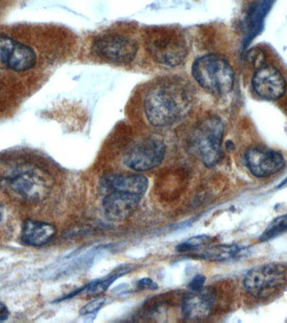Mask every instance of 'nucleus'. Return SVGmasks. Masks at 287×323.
<instances>
[{
    "label": "nucleus",
    "instance_id": "nucleus-14",
    "mask_svg": "<svg viewBox=\"0 0 287 323\" xmlns=\"http://www.w3.org/2000/svg\"><path fill=\"white\" fill-rule=\"evenodd\" d=\"M56 233V227L51 223L29 219L22 227L21 241L29 246H44L55 237Z\"/></svg>",
    "mask_w": 287,
    "mask_h": 323
},
{
    "label": "nucleus",
    "instance_id": "nucleus-8",
    "mask_svg": "<svg viewBox=\"0 0 287 323\" xmlns=\"http://www.w3.org/2000/svg\"><path fill=\"white\" fill-rule=\"evenodd\" d=\"M92 52L99 58L113 64H128L132 63L138 52V45L122 34H104L93 41Z\"/></svg>",
    "mask_w": 287,
    "mask_h": 323
},
{
    "label": "nucleus",
    "instance_id": "nucleus-4",
    "mask_svg": "<svg viewBox=\"0 0 287 323\" xmlns=\"http://www.w3.org/2000/svg\"><path fill=\"white\" fill-rule=\"evenodd\" d=\"M224 124L216 115L204 118L190 134V147L206 167L213 168L224 156Z\"/></svg>",
    "mask_w": 287,
    "mask_h": 323
},
{
    "label": "nucleus",
    "instance_id": "nucleus-12",
    "mask_svg": "<svg viewBox=\"0 0 287 323\" xmlns=\"http://www.w3.org/2000/svg\"><path fill=\"white\" fill-rule=\"evenodd\" d=\"M141 197L128 193L112 191L104 194L103 208L106 217L114 221H122L133 215L141 200Z\"/></svg>",
    "mask_w": 287,
    "mask_h": 323
},
{
    "label": "nucleus",
    "instance_id": "nucleus-22",
    "mask_svg": "<svg viewBox=\"0 0 287 323\" xmlns=\"http://www.w3.org/2000/svg\"><path fill=\"white\" fill-rule=\"evenodd\" d=\"M106 298L97 297L89 303H86L82 309L80 310V314L82 316H87L98 312L105 305Z\"/></svg>",
    "mask_w": 287,
    "mask_h": 323
},
{
    "label": "nucleus",
    "instance_id": "nucleus-23",
    "mask_svg": "<svg viewBox=\"0 0 287 323\" xmlns=\"http://www.w3.org/2000/svg\"><path fill=\"white\" fill-rule=\"evenodd\" d=\"M137 287L144 291H156L158 289V285L153 279L149 278H143L137 282Z\"/></svg>",
    "mask_w": 287,
    "mask_h": 323
},
{
    "label": "nucleus",
    "instance_id": "nucleus-20",
    "mask_svg": "<svg viewBox=\"0 0 287 323\" xmlns=\"http://www.w3.org/2000/svg\"><path fill=\"white\" fill-rule=\"evenodd\" d=\"M16 43V41L10 36L0 34V68H8V64Z\"/></svg>",
    "mask_w": 287,
    "mask_h": 323
},
{
    "label": "nucleus",
    "instance_id": "nucleus-17",
    "mask_svg": "<svg viewBox=\"0 0 287 323\" xmlns=\"http://www.w3.org/2000/svg\"><path fill=\"white\" fill-rule=\"evenodd\" d=\"M242 251L243 248L236 244H219L206 248L198 256L211 262H224L238 257Z\"/></svg>",
    "mask_w": 287,
    "mask_h": 323
},
{
    "label": "nucleus",
    "instance_id": "nucleus-9",
    "mask_svg": "<svg viewBox=\"0 0 287 323\" xmlns=\"http://www.w3.org/2000/svg\"><path fill=\"white\" fill-rule=\"evenodd\" d=\"M245 162L250 173L257 178H267L280 171L285 160L277 151L261 147H252L246 150Z\"/></svg>",
    "mask_w": 287,
    "mask_h": 323
},
{
    "label": "nucleus",
    "instance_id": "nucleus-15",
    "mask_svg": "<svg viewBox=\"0 0 287 323\" xmlns=\"http://www.w3.org/2000/svg\"><path fill=\"white\" fill-rule=\"evenodd\" d=\"M36 54L27 45L17 42L8 64V68L17 72L29 70L35 65Z\"/></svg>",
    "mask_w": 287,
    "mask_h": 323
},
{
    "label": "nucleus",
    "instance_id": "nucleus-2",
    "mask_svg": "<svg viewBox=\"0 0 287 323\" xmlns=\"http://www.w3.org/2000/svg\"><path fill=\"white\" fill-rule=\"evenodd\" d=\"M191 74L204 90L213 95H226L234 88V69L227 59L217 54L199 56L192 64Z\"/></svg>",
    "mask_w": 287,
    "mask_h": 323
},
{
    "label": "nucleus",
    "instance_id": "nucleus-7",
    "mask_svg": "<svg viewBox=\"0 0 287 323\" xmlns=\"http://www.w3.org/2000/svg\"><path fill=\"white\" fill-rule=\"evenodd\" d=\"M287 279V266L269 263L250 269L244 278V287L254 297L267 298L275 294Z\"/></svg>",
    "mask_w": 287,
    "mask_h": 323
},
{
    "label": "nucleus",
    "instance_id": "nucleus-24",
    "mask_svg": "<svg viewBox=\"0 0 287 323\" xmlns=\"http://www.w3.org/2000/svg\"><path fill=\"white\" fill-rule=\"evenodd\" d=\"M206 282V277L203 274H197L194 277L192 280L190 282L188 288L189 290H198V289L204 287V284Z\"/></svg>",
    "mask_w": 287,
    "mask_h": 323
},
{
    "label": "nucleus",
    "instance_id": "nucleus-27",
    "mask_svg": "<svg viewBox=\"0 0 287 323\" xmlns=\"http://www.w3.org/2000/svg\"><path fill=\"white\" fill-rule=\"evenodd\" d=\"M1 216H2V215H1V213H0V220H1Z\"/></svg>",
    "mask_w": 287,
    "mask_h": 323
},
{
    "label": "nucleus",
    "instance_id": "nucleus-18",
    "mask_svg": "<svg viewBox=\"0 0 287 323\" xmlns=\"http://www.w3.org/2000/svg\"><path fill=\"white\" fill-rule=\"evenodd\" d=\"M130 266H124L121 269H118V271L113 273L103 279H97L94 282H90L82 289V291H86V295L90 296H99L109 288V286L115 282L118 278L124 275L130 271Z\"/></svg>",
    "mask_w": 287,
    "mask_h": 323
},
{
    "label": "nucleus",
    "instance_id": "nucleus-11",
    "mask_svg": "<svg viewBox=\"0 0 287 323\" xmlns=\"http://www.w3.org/2000/svg\"><path fill=\"white\" fill-rule=\"evenodd\" d=\"M253 89L260 98L276 100L285 94L286 83L280 71L272 65L259 66L252 78Z\"/></svg>",
    "mask_w": 287,
    "mask_h": 323
},
{
    "label": "nucleus",
    "instance_id": "nucleus-6",
    "mask_svg": "<svg viewBox=\"0 0 287 323\" xmlns=\"http://www.w3.org/2000/svg\"><path fill=\"white\" fill-rule=\"evenodd\" d=\"M166 154V144L163 137L152 134L132 143L124 151L123 162L135 171H149L160 166Z\"/></svg>",
    "mask_w": 287,
    "mask_h": 323
},
{
    "label": "nucleus",
    "instance_id": "nucleus-16",
    "mask_svg": "<svg viewBox=\"0 0 287 323\" xmlns=\"http://www.w3.org/2000/svg\"><path fill=\"white\" fill-rule=\"evenodd\" d=\"M273 3L274 0H259L250 6L247 16L249 37H251V35L254 36V34L255 35L259 32L264 17L269 10H271Z\"/></svg>",
    "mask_w": 287,
    "mask_h": 323
},
{
    "label": "nucleus",
    "instance_id": "nucleus-25",
    "mask_svg": "<svg viewBox=\"0 0 287 323\" xmlns=\"http://www.w3.org/2000/svg\"><path fill=\"white\" fill-rule=\"evenodd\" d=\"M9 315H10V312L6 305L4 304L3 302H0V321L6 320Z\"/></svg>",
    "mask_w": 287,
    "mask_h": 323
},
{
    "label": "nucleus",
    "instance_id": "nucleus-19",
    "mask_svg": "<svg viewBox=\"0 0 287 323\" xmlns=\"http://www.w3.org/2000/svg\"><path fill=\"white\" fill-rule=\"evenodd\" d=\"M287 232V213L275 218L271 221L259 237L262 243L270 241L271 239L280 236Z\"/></svg>",
    "mask_w": 287,
    "mask_h": 323
},
{
    "label": "nucleus",
    "instance_id": "nucleus-3",
    "mask_svg": "<svg viewBox=\"0 0 287 323\" xmlns=\"http://www.w3.org/2000/svg\"><path fill=\"white\" fill-rule=\"evenodd\" d=\"M145 46L156 63L169 68L183 64L189 49L186 35L170 28L151 29L145 34Z\"/></svg>",
    "mask_w": 287,
    "mask_h": 323
},
{
    "label": "nucleus",
    "instance_id": "nucleus-21",
    "mask_svg": "<svg viewBox=\"0 0 287 323\" xmlns=\"http://www.w3.org/2000/svg\"><path fill=\"white\" fill-rule=\"evenodd\" d=\"M213 238L207 235H199L195 237H190L176 247L178 252H187V251L194 250L202 247L207 246L211 244Z\"/></svg>",
    "mask_w": 287,
    "mask_h": 323
},
{
    "label": "nucleus",
    "instance_id": "nucleus-26",
    "mask_svg": "<svg viewBox=\"0 0 287 323\" xmlns=\"http://www.w3.org/2000/svg\"><path fill=\"white\" fill-rule=\"evenodd\" d=\"M287 184V178H285V180H283L280 185H278V188L282 187L284 185H286Z\"/></svg>",
    "mask_w": 287,
    "mask_h": 323
},
{
    "label": "nucleus",
    "instance_id": "nucleus-13",
    "mask_svg": "<svg viewBox=\"0 0 287 323\" xmlns=\"http://www.w3.org/2000/svg\"><path fill=\"white\" fill-rule=\"evenodd\" d=\"M101 185L104 194L118 191L136 194L143 198L149 187V180L141 174L113 173L103 175Z\"/></svg>",
    "mask_w": 287,
    "mask_h": 323
},
{
    "label": "nucleus",
    "instance_id": "nucleus-10",
    "mask_svg": "<svg viewBox=\"0 0 287 323\" xmlns=\"http://www.w3.org/2000/svg\"><path fill=\"white\" fill-rule=\"evenodd\" d=\"M216 297V291L210 286L189 290L182 298V316L187 321H202L208 318L213 312Z\"/></svg>",
    "mask_w": 287,
    "mask_h": 323
},
{
    "label": "nucleus",
    "instance_id": "nucleus-1",
    "mask_svg": "<svg viewBox=\"0 0 287 323\" xmlns=\"http://www.w3.org/2000/svg\"><path fill=\"white\" fill-rule=\"evenodd\" d=\"M193 104L194 92L187 81L181 77H165L148 89L144 112L152 127L164 128L184 119Z\"/></svg>",
    "mask_w": 287,
    "mask_h": 323
},
{
    "label": "nucleus",
    "instance_id": "nucleus-5",
    "mask_svg": "<svg viewBox=\"0 0 287 323\" xmlns=\"http://www.w3.org/2000/svg\"><path fill=\"white\" fill-rule=\"evenodd\" d=\"M3 182L14 194L29 202L46 199L52 190L53 180L50 174L37 167L22 166L6 176Z\"/></svg>",
    "mask_w": 287,
    "mask_h": 323
}]
</instances>
